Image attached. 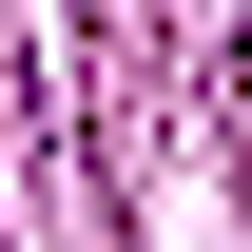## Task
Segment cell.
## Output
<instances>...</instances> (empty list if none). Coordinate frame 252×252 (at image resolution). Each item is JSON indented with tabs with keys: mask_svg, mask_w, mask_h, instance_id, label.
<instances>
[{
	"mask_svg": "<svg viewBox=\"0 0 252 252\" xmlns=\"http://www.w3.org/2000/svg\"><path fill=\"white\" fill-rule=\"evenodd\" d=\"M233 97H252V20H233Z\"/></svg>",
	"mask_w": 252,
	"mask_h": 252,
	"instance_id": "obj_1",
	"label": "cell"
}]
</instances>
